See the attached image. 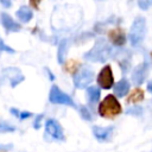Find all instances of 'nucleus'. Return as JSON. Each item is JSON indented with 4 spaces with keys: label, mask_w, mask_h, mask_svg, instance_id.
<instances>
[{
    "label": "nucleus",
    "mask_w": 152,
    "mask_h": 152,
    "mask_svg": "<svg viewBox=\"0 0 152 152\" xmlns=\"http://www.w3.org/2000/svg\"><path fill=\"white\" fill-rule=\"evenodd\" d=\"M66 53V40H63L59 46H58V52H57V57H58V62L63 63L64 62V57Z\"/></svg>",
    "instance_id": "dca6fc26"
},
{
    "label": "nucleus",
    "mask_w": 152,
    "mask_h": 152,
    "mask_svg": "<svg viewBox=\"0 0 152 152\" xmlns=\"http://www.w3.org/2000/svg\"><path fill=\"white\" fill-rule=\"evenodd\" d=\"M97 83L99 86H101L104 89H109L113 83H114V78H113V72L109 65H106L99 74L97 76Z\"/></svg>",
    "instance_id": "423d86ee"
},
{
    "label": "nucleus",
    "mask_w": 152,
    "mask_h": 152,
    "mask_svg": "<svg viewBox=\"0 0 152 152\" xmlns=\"http://www.w3.org/2000/svg\"><path fill=\"white\" fill-rule=\"evenodd\" d=\"M147 71H148V64L146 62L139 64L133 70V74H132V81H133V83L137 84V86L141 84L145 81L146 76H147Z\"/></svg>",
    "instance_id": "0eeeda50"
},
{
    "label": "nucleus",
    "mask_w": 152,
    "mask_h": 152,
    "mask_svg": "<svg viewBox=\"0 0 152 152\" xmlns=\"http://www.w3.org/2000/svg\"><path fill=\"white\" fill-rule=\"evenodd\" d=\"M87 95H88V100L93 103L97 102L99 99H100V89L97 87H89L87 89Z\"/></svg>",
    "instance_id": "4468645a"
},
{
    "label": "nucleus",
    "mask_w": 152,
    "mask_h": 152,
    "mask_svg": "<svg viewBox=\"0 0 152 152\" xmlns=\"http://www.w3.org/2000/svg\"><path fill=\"white\" fill-rule=\"evenodd\" d=\"M8 145H0V148H8Z\"/></svg>",
    "instance_id": "b1692460"
},
{
    "label": "nucleus",
    "mask_w": 152,
    "mask_h": 152,
    "mask_svg": "<svg viewBox=\"0 0 152 152\" xmlns=\"http://www.w3.org/2000/svg\"><path fill=\"white\" fill-rule=\"evenodd\" d=\"M39 1H40V0H31V5H32L34 8H38V6H39Z\"/></svg>",
    "instance_id": "412c9836"
},
{
    "label": "nucleus",
    "mask_w": 152,
    "mask_h": 152,
    "mask_svg": "<svg viewBox=\"0 0 152 152\" xmlns=\"http://www.w3.org/2000/svg\"><path fill=\"white\" fill-rule=\"evenodd\" d=\"M99 113L103 118H114L121 113V106L114 95H107L99 106Z\"/></svg>",
    "instance_id": "f03ea898"
},
{
    "label": "nucleus",
    "mask_w": 152,
    "mask_h": 152,
    "mask_svg": "<svg viewBox=\"0 0 152 152\" xmlns=\"http://www.w3.org/2000/svg\"><path fill=\"white\" fill-rule=\"evenodd\" d=\"M145 33H146V21L142 17H138L132 26H131V30H129V34H128V38H129V42L132 45H139L144 37H145Z\"/></svg>",
    "instance_id": "7ed1b4c3"
},
{
    "label": "nucleus",
    "mask_w": 152,
    "mask_h": 152,
    "mask_svg": "<svg viewBox=\"0 0 152 152\" xmlns=\"http://www.w3.org/2000/svg\"><path fill=\"white\" fill-rule=\"evenodd\" d=\"M112 131H113L112 127H106V128H103V127H94L93 128V132H94L95 137L99 140H106L110 135Z\"/></svg>",
    "instance_id": "ddd939ff"
},
{
    "label": "nucleus",
    "mask_w": 152,
    "mask_h": 152,
    "mask_svg": "<svg viewBox=\"0 0 152 152\" xmlns=\"http://www.w3.org/2000/svg\"><path fill=\"white\" fill-rule=\"evenodd\" d=\"M12 131H14L13 127L7 126V125H4V124L0 125V133H4V132H12Z\"/></svg>",
    "instance_id": "6ab92c4d"
},
{
    "label": "nucleus",
    "mask_w": 152,
    "mask_h": 152,
    "mask_svg": "<svg viewBox=\"0 0 152 152\" xmlns=\"http://www.w3.org/2000/svg\"><path fill=\"white\" fill-rule=\"evenodd\" d=\"M151 57H152V53H151Z\"/></svg>",
    "instance_id": "393cba45"
},
{
    "label": "nucleus",
    "mask_w": 152,
    "mask_h": 152,
    "mask_svg": "<svg viewBox=\"0 0 152 152\" xmlns=\"http://www.w3.org/2000/svg\"><path fill=\"white\" fill-rule=\"evenodd\" d=\"M1 51H8V52H13V49H11L10 46H7L1 39H0V53Z\"/></svg>",
    "instance_id": "a211bd4d"
},
{
    "label": "nucleus",
    "mask_w": 152,
    "mask_h": 152,
    "mask_svg": "<svg viewBox=\"0 0 152 152\" xmlns=\"http://www.w3.org/2000/svg\"><path fill=\"white\" fill-rule=\"evenodd\" d=\"M45 127H46V132H48L52 138H55V139H61V140L64 138V135H63V129H62L61 125H59L56 120H52V119H51V120H48Z\"/></svg>",
    "instance_id": "6e6552de"
},
{
    "label": "nucleus",
    "mask_w": 152,
    "mask_h": 152,
    "mask_svg": "<svg viewBox=\"0 0 152 152\" xmlns=\"http://www.w3.org/2000/svg\"><path fill=\"white\" fill-rule=\"evenodd\" d=\"M0 2L5 6V7H8V6H11V0H0Z\"/></svg>",
    "instance_id": "4be33fe9"
},
{
    "label": "nucleus",
    "mask_w": 152,
    "mask_h": 152,
    "mask_svg": "<svg viewBox=\"0 0 152 152\" xmlns=\"http://www.w3.org/2000/svg\"><path fill=\"white\" fill-rule=\"evenodd\" d=\"M144 99V91L141 90V89H139V88H137L135 90H133V93L128 96V99H127V102H129V103H135V102H139V101H141Z\"/></svg>",
    "instance_id": "2eb2a0df"
},
{
    "label": "nucleus",
    "mask_w": 152,
    "mask_h": 152,
    "mask_svg": "<svg viewBox=\"0 0 152 152\" xmlns=\"http://www.w3.org/2000/svg\"><path fill=\"white\" fill-rule=\"evenodd\" d=\"M81 113H82V116H83L84 119H87V120H90V119H91V116H90L89 112L87 110V108H84V107H81Z\"/></svg>",
    "instance_id": "aec40b11"
},
{
    "label": "nucleus",
    "mask_w": 152,
    "mask_h": 152,
    "mask_svg": "<svg viewBox=\"0 0 152 152\" xmlns=\"http://www.w3.org/2000/svg\"><path fill=\"white\" fill-rule=\"evenodd\" d=\"M49 99L52 103H58V104H66V106H71L74 107V101L71 100V97L69 95H66L65 93H63L57 86H53L50 90V95Z\"/></svg>",
    "instance_id": "20e7f679"
},
{
    "label": "nucleus",
    "mask_w": 152,
    "mask_h": 152,
    "mask_svg": "<svg viewBox=\"0 0 152 152\" xmlns=\"http://www.w3.org/2000/svg\"><path fill=\"white\" fill-rule=\"evenodd\" d=\"M147 89L152 93V81H151V82H148V84H147Z\"/></svg>",
    "instance_id": "5701e85b"
},
{
    "label": "nucleus",
    "mask_w": 152,
    "mask_h": 152,
    "mask_svg": "<svg viewBox=\"0 0 152 152\" xmlns=\"http://www.w3.org/2000/svg\"><path fill=\"white\" fill-rule=\"evenodd\" d=\"M128 90H129V83H128L127 80H125V78L120 80V81L114 86V93H115V95L119 96V97L125 96V95L128 93Z\"/></svg>",
    "instance_id": "9b49d317"
},
{
    "label": "nucleus",
    "mask_w": 152,
    "mask_h": 152,
    "mask_svg": "<svg viewBox=\"0 0 152 152\" xmlns=\"http://www.w3.org/2000/svg\"><path fill=\"white\" fill-rule=\"evenodd\" d=\"M93 80H94V72L90 69H88V68H83L78 72L75 74V76H74V84H75L76 88H84Z\"/></svg>",
    "instance_id": "39448f33"
},
{
    "label": "nucleus",
    "mask_w": 152,
    "mask_h": 152,
    "mask_svg": "<svg viewBox=\"0 0 152 152\" xmlns=\"http://www.w3.org/2000/svg\"><path fill=\"white\" fill-rule=\"evenodd\" d=\"M108 37H109V40H110L114 45H116V46H121V45H124L125 42H126L125 32H124L122 28H120V27H116V28H113L112 31H109Z\"/></svg>",
    "instance_id": "1a4fd4ad"
},
{
    "label": "nucleus",
    "mask_w": 152,
    "mask_h": 152,
    "mask_svg": "<svg viewBox=\"0 0 152 152\" xmlns=\"http://www.w3.org/2000/svg\"><path fill=\"white\" fill-rule=\"evenodd\" d=\"M17 17H18V19H19L20 21L27 23V21H30V20L32 19L33 13H32V11H31L28 7L23 6V7L19 8V11H17Z\"/></svg>",
    "instance_id": "f8f14e48"
},
{
    "label": "nucleus",
    "mask_w": 152,
    "mask_h": 152,
    "mask_svg": "<svg viewBox=\"0 0 152 152\" xmlns=\"http://www.w3.org/2000/svg\"><path fill=\"white\" fill-rule=\"evenodd\" d=\"M138 5L141 10H147L151 5H152V0H139Z\"/></svg>",
    "instance_id": "f3484780"
},
{
    "label": "nucleus",
    "mask_w": 152,
    "mask_h": 152,
    "mask_svg": "<svg viewBox=\"0 0 152 152\" xmlns=\"http://www.w3.org/2000/svg\"><path fill=\"white\" fill-rule=\"evenodd\" d=\"M0 19H1V24L4 25V27L7 31H10V32H18V31H20V25L18 23H15L7 13H1Z\"/></svg>",
    "instance_id": "9d476101"
},
{
    "label": "nucleus",
    "mask_w": 152,
    "mask_h": 152,
    "mask_svg": "<svg viewBox=\"0 0 152 152\" xmlns=\"http://www.w3.org/2000/svg\"><path fill=\"white\" fill-rule=\"evenodd\" d=\"M109 53H110L109 45L103 39H100L95 43L93 49L84 55V57L91 62H104L109 57Z\"/></svg>",
    "instance_id": "f257e3e1"
}]
</instances>
